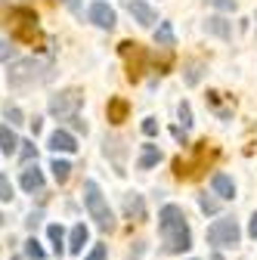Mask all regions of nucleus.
<instances>
[{
    "instance_id": "1",
    "label": "nucleus",
    "mask_w": 257,
    "mask_h": 260,
    "mask_svg": "<svg viewBox=\"0 0 257 260\" xmlns=\"http://www.w3.org/2000/svg\"><path fill=\"white\" fill-rule=\"evenodd\" d=\"M158 236H162L165 254H183L192 248V233L180 205H165L158 211Z\"/></svg>"
},
{
    "instance_id": "2",
    "label": "nucleus",
    "mask_w": 257,
    "mask_h": 260,
    "mask_svg": "<svg viewBox=\"0 0 257 260\" xmlns=\"http://www.w3.org/2000/svg\"><path fill=\"white\" fill-rule=\"evenodd\" d=\"M47 78H50V69H47L41 59H19L13 69L7 72L10 90H16V93H25V90H31L35 84H41Z\"/></svg>"
},
{
    "instance_id": "3",
    "label": "nucleus",
    "mask_w": 257,
    "mask_h": 260,
    "mask_svg": "<svg viewBox=\"0 0 257 260\" xmlns=\"http://www.w3.org/2000/svg\"><path fill=\"white\" fill-rule=\"evenodd\" d=\"M84 205H87V214L90 220L100 226L103 233H112L115 230V214L106 202V195L100 192V186H96V180H87L84 183Z\"/></svg>"
},
{
    "instance_id": "4",
    "label": "nucleus",
    "mask_w": 257,
    "mask_h": 260,
    "mask_svg": "<svg viewBox=\"0 0 257 260\" xmlns=\"http://www.w3.org/2000/svg\"><path fill=\"white\" fill-rule=\"evenodd\" d=\"M205 236H208V245H214V248H236L242 242V230H239V223L233 217L214 220Z\"/></svg>"
},
{
    "instance_id": "5",
    "label": "nucleus",
    "mask_w": 257,
    "mask_h": 260,
    "mask_svg": "<svg viewBox=\"0 0 257 260\" xmlns=\"http://www.w3.org/2000/svg\"><path fill=\"white\" fill-rule=\"evenodd\" d=\"M81 106H84V93H81L78 87H69V90H62V93L50 96L47 112H50L53 118H59V121H69V118H75V115H78V109H81Z\"/></svg>"
},
{
    "instance_id": "6",
    "label": "nucleus",
    "mask_w": 257,
    "mask_h": 260,
    "mask_svg": "<svg viewBox=\"0 0 257 260\" xmlns=\"http://www.w3.org/2000/svg\"><path fill=\"white\" fill-rule=\"evenodd\" d=\"M10 16H13V22H16V38H22V41H31V38H35V31H38V16H35V10L19 7V10H13Z\"/></svg>"
},
{
    "instance_id": "7",
    "label": "nucleus",
    "mask_w": 257,
    "mask_h": 260,
    "mask_svg": "<svg viewBox=\"0 0 257 260\" xmlns=\"http://www.w3.org/2000/svg\"><path fill=\"white\" fill-rule=\"evenodd\" d=\"M124 10L131 13L143 28H152V25L162 22V19H158V10H155V7H149L146 0H124Z\"/></svg>"
},
{
    "instance_id": "8",
    "label": "nucleus",
    "mask_w": 257,
    "mask_h": 260,
    "mask_svg": "<svg viewBox=\"0 0 257 260\" xmlns=\"http://www.w3.org/2000/svg\"><path fill=\"white\" fill-rule=\"evenodd\" d=\"M87 19L96 25V28H103V31H112L115 28V10L109 7V4H103V0H96V4H90V10H87Z\"/></svg>"
},
{
    "instance_id": "9",
    "label": "nucleus",
    "mask_w": 257,
    "mask_h": 260,
    "mask_svg": "<svg viewBox=\"0 0 257 260\" xmlns=\"http://www.w3.org/2000/svg\"><path fill=\"white\" fill-rule=\"evenodd\" d=\"M47 146L53 149V152H78V140H75V134H69L66 127H59V130H53L50 134V140H47Z\"/></svg>"
},
{
    "instance_id": "10",
    "label": "nucleus",
    "mask_w": 257,
    "mask_h": 260,
    "mask_svg": "<svg viewBox=\"0 0 257 260\" xmlns=\"http://www.w3.org/2000/svg\"><path fill=\"white\" fill-rule=\"evenodd\" d=\"M103 152L115 158V171H118V174H124V155H127L124 140H118V137H106V140H103Z\"/></svg>"
},
{
    "instance_id": "11",
    "label": "nucleus",
    "mask_w": 257,
    "mask_h": 260,
    "mask_svg": "<svg viewBox=\"0 0 257 260\" xmlns=\"http://www.w3.org/2000/svg\"><path fill=\"white\" fill-rule=\"evenodd\" d=\"M124 214L131 217V220H137V223H143L146 220V202H143V195L127 192L124 195Z\"/></svg>"
},
{
    "instance_id": "12",
    "label": "nucleus",
    "mask_w": 257,
    "mask_h": 260,
    "mask_svg": "<svg viewBox=\"0 0 257 260\" xmlns=\"http://www.w3.org/2000/svg\"><path fill=\"white\" fill-rule=\"evenodd\" d=\"M205 31H208V35H214V38H220V41H230L233 38V22H227L223 16H208Z\"/></svg>"
},
{
    "instance_id": "13",
    "label": "nucleus",
    "mask_w": 257,
    "mask_h": 260,
    "mask_svg": "<svg viewBox=\"0 0 257 260\" xmlns=\"http://www.w3.org/2000/svg\"><path fill=\"white\" fill-rule=\"evenodd\" d=\"M211 189H214V195L217 199H236V183H233V177H227V174H214L211 177Z\"/></svg>"
},
{
    "instance_id": "14",
    "label": "nucleus",
    "mask_w": 257,
    "mask_h": 260,
    "mask_svg": "<svg viewBox=\"0 0 257 260\" xmlns=\"http://www.w3.org/2000/svg\"><path fill=\"white\" fill-rule=\"evenodd\" d=\"M22 189L25 192H41L44 189V174L38 171V165H25V171H22Z\"/></svg>"
},
{
    "instance_id": "15",
    "label": "nucleus",
    "mask_w": 257,
    "mask_h": 260,
    "mask_svg": "<svg viewBox=\"0 0 257 260\" xmlns=\"http://www.w3.org/2000/svg\"><path fill=\"white\" fill-rule=\"evenodd\" d=\"M158 161H162V149H158L155 143H146L143 149H140V158H137V168L140 171H152Z\"/></svg>"
},
{
    "instance_id": "16",
    "label": "nucleus",
    "mask_w": 257,
    "mask_h": 260,
    "mask_svg": "<svg viewBox=\"0 0 257 260\" xmlns=\"http://www.w3.org/2000/svg\"><path fill=\"white\" fill-rule=\"evenodd\" d=\"M155 44L162 50H174L177 47V35H174V25L171 22H158L155 28Z\"/></svg>"
},
{
    "instance_id": "17",
    "label": "nucleus",
    "mask_w": 257,
    "mask_h": 260,
    "mask_svg": "<svg viewBox=\"0 0 257 260\" xmlns=\"http://www.w3.org/2000/svg\"><path fill=\"white\" fill-rule=\"evenodd\" d=\"M19 143H22V140L16 137V130H13V127H7V124H0V152L10 158V155H16V152H19Z\"/></svg>"
},
{
    "instance_id": "18",
    "label": "nucleus",
    "mask_w": 257,
    "mask_h": 260,
    "mask_svg": "<svg viewBox=\"0 0 257 260\" xmlns=\"http://www.w3.org/2000/svg\"><path fill=\"white\" fill-rule=\"evenodd\" d=\"M106 112H109V121H112V124H121V121H127L131 106H127V100H121V96H112L109 106H106Z\"/></svg>"
},
{
    "instance_id": "19",
    "label": "nucleus",
    "mask_w": 257,
    "mask_h": 260,
    "mask_svg": "<svg viewBox=\"0 0 257 260\" xmlns=\"http://www.w3.org/2000/svg\"><path fill=\"white\" fill-rule=\"evenodd\" d=\"M87 239H90L87 226H84V223H75V226H72V236H69V251H72V254H81L84 245H87Z\"/></svg>"
},
{
    "instance_id": "20",
    "label": "nucleus",
    "mask_w": 257,
    "mask_h": 260,
    "mask_svg": "<svg viewBox=\"0 0 257 260\" xmlns=\"http://www.w3.org/2000/svg\"><path fill=\"white\" fill-rule=\"evenodd\" d=\"M202 75H205V62H202V59H189V62L183 65V81H186L189 87H196V84L202 81Z\"/></svg>"
},
{
    "instance_id": "21",
    "label": "nucleus",
    "mask_w": 257,
    "mask_h": 260,
    "mask_svg": "<svg viewBox=\"0 0 257 260\" xmlns=\"http://www.w3.org/2000/svg\"><path fill=\"white\" fill-rule=\"evenodd\" d=\"M50 171H53L56 183H69V177H72V165H69L66 158H53L50 161Z\"/></svg>"
},
{
    "instance_id": "22",
    "label": "nucleus",
    "mask_w": 257,
    "mask_h": 260,
    "mask_svg": "<svg viewBox=\"0 0 257 260\" xmlns=\"http://www.w3.org/2000/svg\"><path fill=\"white\" fill-rule=\"evenodd\" d=\"M47 236H50V242H53V251H56V254L66 251V230H62L59 223H50V226H47Z\"/></svg>"
},
{
    "instance_id": "23",
    "label": "nucleus",
    "mask_w": 257,
    "mask_h": 260,
    "mask_svg": "<svg viewBox=\"0 0 257 260\" xmlns=\"http://www.w3.org/2000/svg\"><path fill=\"white\" fill-rule=\"evenodd\" d=\"M22 251H25V257H28V260H44V257H47V251L41 248V242H38L35 236H31V239L22 245Z\"/></svg>"
},
{
    "instance_id": "24",
    "label": "nucleus",
    "mask_w": 257,
    "mask_h": 260,
    "mask_svg": "<svg viewBox=\"0 0 257 260\" xmlns=\"http://www.w3.org/2000/svg\"><path fill=\"white\" fill-rule=\"evenodd\" d=\"M19 158H22V165H28V161H38V146H35V143H19Z\"/></svg>"
},
{
    "instance_id": "25",
    "label": "nucleus",
    "mask_w": 257,
    "mask_h": 260,
    "mask_svg": "<svg viewBox=\"0 0 257 260\" xmlns=\"http://www.w3.org/2000/svg\"><path fill=\"white\" fill-rule=\"evenodd\" d=\"M199 208L205 211V214H217L220 211V205H217V199H211V195L205 192V195H199Z\"/></svg>"
},
{
    "instance_id": "26",
    "label": "nucleus",
    "mask_w": 257,
    "mask_h": 260,
    "mask_svg": "<svg viewBox=\"0 0 257 260\" xmlns=\"http://www.w3.org/2000/svg\"><path fill=\"white\" fill-rule=\"evenodd\" d=\"M0 202H13V183L7 174H0Z\"/></svg>"
},
{
    "instance_id": "27",
    "label": "nucleus",
    "mask_w": 257,
    "mask_h": 260,
    "mask_svg": "<svg viewBox=\"0 0 257 260\" xmlns=\"http://www.w3.org/2000/svg\"><path fill=\"white\" fill-rule=\"evenodd\" d=\"M177 112H180V121H183V127H192V124H196V121H192V106H189L186 100L180 103V109H177Z\"/></svg>"
},
{
    "instance_id": "28",
    "label": "nucleus",
    "mask_w": 257,
    "mask_h": 260,
    "mask_svg": "<svg viewBox=\"0 0 257 260\" xmlns=\"http://www.w3.org/2000/svg\"><path fill=\"white\" fill-rule=\"evenodd\" d=\"M7 121L16 127V124H25V115H22V109L19 106H7Z\"/></svg>"
},
{
    "instance_id": "29",
    "label": "nucleus",
    "mask_w": 257,
    "mask_h": 260,
    "mask_svg": "<svg viewBox=\"0 0 257 260\" xmlns=\"http://www.w3.org/2000/svg\"><path fill=\"white\" fill-rule=\"evenodd\" d=\"M16 56V47H13V41H0V62H10Z\"/></svg>"
},
{
    "instance_id": "30",
    "label": "nucleus",
    "mask_w": 257,
    "mask_h": 260,
    "mask_svg": "<svg viewBox=\"0 0 257 260\" xmlns=\"http://www.w3.org/2000/svg\"><path fill=\"white\" fill-rule=\"evenodd\" d=\"M109 257V245H96L90 254H87V260H106Z\"/></svg>"
},
{
    "instance_id": "31",
    "label": "nucleus",
    "mask_w": 257,
    "mask_h": 260,
    "mask_svg": "<svg viewBox=\"0 0 257 260\" xmlns=\"http://www.w3.org/2000/svg\"><path fill=\"white\" fill-rule=\"evenodd\" d=\"M211 4H214L217 10H223V13H236V7H239L236 0H211Z\"/></svg>"
},
{
    "instance_id": "32",
    "label": "nucleus",
    "mask_w": 257,
    "mask_h": 260,
    "mask_svg": "<svg viewBox=\"0 0 257 260\" xmlns=\"http://www.w3.org/2000/svg\"><path fill=\"white\" fill-rule=\"evenodd\" d=\"M143 134L146 137H155L158 134V121L155 118H143Z\"/></svg>"
},
{
    "instance_id": "33",
    "label": "nucleus",
    "mask_w": 257,
    "mask_h": 260,
    "mask_svg": "<svg viewBox=\"0 0 257 260\" xmlns=\"http://www.w3.org/2000/svg\"><path fill=\"white\" fill-rule=\"evenodd\" d=\"M69 124L78 130V134H87V121H81V115H75V118H69Z\"/></svg>"
},
{
    "instance_id": "34",
    "label": "nucleus",
    "mask_w": 257,
    "mask_h": 260,
    "mask_svg": "<svg viewBox=\"0 0 257 260\" xmlns=\"http://www.w3.org/2000/svg\"><path fill=\"white\" fill-rule=\"evenodd\" d=\"M28 124H31V134L38 137V134H41V127H44V118H31Z\"/></svg>"
},
{
    "instance_id": "35",
    "label": "nucleus",
    "mask_w": 257,
    "mask_h": 260,
    "mask_svg": "<svg viewBox=\"0 0 257 260\" xmlns=\"http://www.w3.org/2000/svg\"><path fill=\"white\" fill-rule=\"evenodd\" d=\"M38 223H41V211H38V214H31V217L25 220V226H28V230H38Z\"/></svg>"
},
{
    "instance_id": "36",
    "label": "nucleus",
    "mask_w": 257,
    "mask_h": 260,
    "mask_svg": "<svg viewBox=\"0 0 257 260\" xmlns=\"http://www.w3.org/2000/svg\"><path fill=\"white\" fill-rule=\"evenodd\" d=\"M248 236H251V239H257V214H254V217H251V223H248Z\"/></svg>"
},
{
    "instance_id": "37",
    "label": "nucleus",
    "mask_w": 257,
    "mask_h": 260,
    "mask_svg": "<svg viewBox=\"0 0 257 260\" xmlns=\"http://www.w3.org/2000/svg\"><path fill=\"white\" fill-rule=\"evenodd\" d=\"M174 137H177V140H180V143L186 146V134H183V130H180V127H174Z\"/></svg>"
},
{
    "instance_id": "38",
    "label": "nucleus",
    "mask_w": 257,
    "mask_h": 260,
    "mask_svg": "<svg viewBox=\"0 0 257 260\" xmlns=\"http://www.w3.org/2000/svg\"><path fill=\"white\" fill-rule=\"evenodd\" d=\"M62 4H66L69 10H75V13H78V0H62Z\"/></svg>"
},
{
    "instance_id": "39",
    "label": "nucleus",
    "mask_w": 257,
    "mask_h": 260,
    "mask_svg": "<svg viewBox=\"0 0 257 260\" xmlns=\"http://www.w3.org/2000/svg\"><path fill=\"white\" fill-rule=\"evenodd\" d=\"M211 260H223V254H220V251H214V254H211Z\"/></svg>"
},
{
    "instance_id": "40",
    "label": "nucleus",
    "mask_w": 257,
    "mask_h": 260,
    "mask_svg": "<svg viewBox=\"0 0 257 260\" xmlns=\"http://www.w3.org/2000/svg\"><path fill=\"white\" fill-rule=\"evenodd\" d=\"M0 226H4V214H0Z\"/></svg>"
}]
</instances>
